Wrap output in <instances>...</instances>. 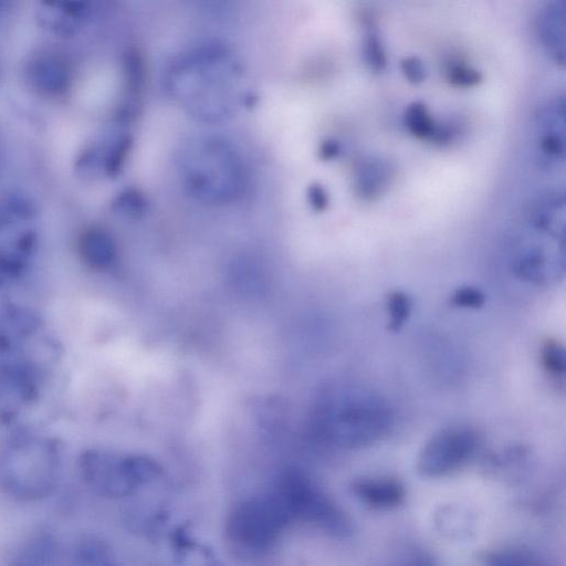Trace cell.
I'll return each instance as SVG.
<instances>
[{
    "instance_id": "obj_1",
    "label": "cell",
    "mask_w": 566,
    "mask_h": 566,
    "mask_svg": "<svg viewBox=\"0 0 566 566\" xmlns=\"http://www.w3.org/2000/svg\"><path fill=\"white\" fill-rule=\"evenodd\" d=\"M240 67L223 43H201L170 63L166 83L174 97L195 117L217 122L229 116L238 99Z\"/></svg>"
},
{
    "instance_id": "obj_2",
    "label": "cell",
    "mask_w": 566,
    "mask_h": 566,
    "mask_svg": "<svg viewBox=\"0 0 566 566\" xmlns=\"http://www.w3.org/2000/svg\"><path fill=\"white\" fill-rule=\"evenodd\" d=\"M62 465L57 438L22 428L0 449V490L18 502H40L56 490Z\"/></svg>"
},
{
    "instance_id": "obj_3",
    "label": "cell",
    "mask_w": 566,
    "mask_h": 566,
    "mask_svg": "<svg viewBox=\"0 0 566 566\" xmlns=\"http://www.w3.org/2000/svg\"><path fill=\"white\" fill-rule=\"evenodd\" d=\"M180 172L188 191L209 203L237 200L247 184L245 167L239 151L220 137L192 140L181 155Z\"/></svg>"
},
{
    "instance_id": "obj_4",
    "label": "cell",
    "mask_w": 566,
    "mask_h": 566,
    "mask_svg": "<svg viewBox=\"0 0 566 566\" xmlns=\"http://www.w3.org/2000/svg\"><path fill=\"white\" fill-rule=\"evenodd\" d=\"M392 423L389 403L364 388H348L329 398L322 417L323 436L342 448H361L384 437Z\"/></svg>"
},
{
    "instance_id": "obj_5",
    "label": "cell",
    "mask_w": 566,
    "mask_h": 566,
    "mask_svg": "<svg viewBox=\"0 0 566 566\" xmlns=\"http://www.w3.org/2000/svg\"><path fill=\"white\" fill-rule=\"evenodd\" d=\"M62 345L35 308L14 302L0 303V366H31L54 371Z\"/></svg>"
},
{
    "instance_id": "obj_6",
    "label": "cell",
    "mask_w": 566,
    "mask_h": 566,
    "mask_svg": "<svg viewBox=\"0 0 566 566\" xmlns=\"http://www.w3.org/2000/svg\"><path fill=\"white\" fill-rule=\"evenodd\" d=\"M36 208L25 196H0V291L24 277L35 259Z\"/></svg>"
},
{
    "instance_id": "obj_7",
    "label": "cell",
    "mask_w": 566,
    "mask_h": 566,
    "mask_svg": "<svg viewBox=\"0 0 566 566\" xmlns=\"http://www.w3.org/2000/svg\"><path fill=\"white\" fill-rule=\"evenodd\" d=\"M77 468L84 483L108 499L130 495L161 472L160 465L147 455L119 454L98 448L84 450Z\"/></svg>"
},
{
    "instance_id": "obj_8",
    "label": "cell",
    "mask_w": 566,
    "mask_h": 566,
    "mask_svg": "<svg viewBox=\"0 0 566 566\" xmlns=\"http://www.w3.org/2000/svg\"><path fill=\"white\" fill-rule=\"evenodd\" d=\"M291 522L287 511L272 490L235 505L227 521V536L238 552L258 556L273 547Z\"/></svg>"
},
{
    "instance_id": "obj_9",
    "label": "cell",
    "mask_w": 566,
    "mask_h": 566,
    "mask_svg": "<svg viewBox=\"0 0 566 566\" xmlns=\"http://www.w3.org/2000/svg\"><path fill=\"white\" fill-rule=\"evenodd\" d=\"M283 503L291 521L317 524L334 533L347 531L342 512L301 470H284L273 489Z\"/></svg>"
},
{
    "instance_id": "obj_10",
    "label": "cell",
    "mask_w": 566,
    "mask_h": 566,
    "mask_svg": "<svg viewBox=\"0 0 566 566\" xmlns=\"http://www.w3.org/2000/svg\"><path fill=\"white\" fill-rule=\"evenodd\" d=\"M53 375L30 366H0V424L25 420L43 401Z\"/></svg>"
},
{
    "instance_id": "obj_11",
    "label": "cell",
    "mask_w": 566,
    "mask_h": 566,
    "mask_svg": "<svg viewBox=\"0 0 566 566\" xmlns=\"http://www.w3.org/2000/svg\"><path fill=\"white\" fill-rule=\"evenodd\" d=\"M478 439L468 427H450L437 432L422 448L418 470L426 476H439L463 464L474 452Z\"/></svg>"
},
{
    "instance_id": "obj_12",
    "label": "cell",
    "mask_w": 566,
    "mask_h": 566,
    "mask_svg": "<svg viewBox=\"0 0 566 566\" xmlns=\"http://www.w3.org/2000/svg\"><path fill=\"white\" fill-rule=\"evenodd\" d=\"M27 85L41 96L65 97L73 83V69L67 56L57 49L41 48L29 54L23 64Z\"/></svg>"
},
{
    "instance_id": "obj_13",
    "label": "cell",
    "mask_w": 566,
    "mask_h": 566,
    "mask_svg": "<svg viewBox=\"0 0 566 566\" xmlns=\"http://www.w3.org/2000/svg\"><path fill=\"white\" fill-rule=\"evenodd\" d=\"M564 97L558 96L543 105L537 114L538 150L549 163L564 159Z\"/></svg>"
},
{
    "instance_id": "obj_14",
    "label": "cell",
    "mask_w": 566,
    "mask_h": 566,
    "mask_svg": "<svg viewBox=\"0 0 566 566\" xmlns=\"http://www.w3.org/2000/svg\"><path fill=\"white\" fill-rule=\"evenodd\" d=\"M57 552L54 533L45 527L35 528L18 543L4 566H54Z\"/></svg>"
},
{
    "instance_id": "obj_15",
    "label": "cell",
    "mask_w": 566,
    "mask_h": 566,
    "mask_svg": "<svg viewBox=\"0 0 566 566\" xmlns=\"http://www.w3.org/2000/svg\"><path fill=\"white\" fill-rule=\"evenodd\" d=\"M88 13L87 2H44L36 15L42 28L57 36L69 38L77 32Z\"/></svg>"
},
{
    "instance_id": "obj_16",
    "label": "cell",
    "mask_w": 566,
    "mask_h": 566,
    "mask_svg": "<svg viewBox=\"0 0 566 566\" xmlns=\"http://www.w3.org/2000/svg\"><path fill=\"white\" fill-rule=\"evenodd\" d=\"M77 252L80 259L88 269L105 271L115 263L117 247L107 230L98 226H92L81 232L77 240Z\"/></svg>"
},
{
    "instance_id": "obj_17",
    "label": "cell",
    "mask_w": 566,
    "mask_h": 566,
    "mask_svg": "<svg viewBox=\"0 0 566 566\" xmlns=\"http://www.w3.org/2000/svg\"><path fill=\"white\" fill-rule=\"evenodd\" d=\"M538 32L551 59L563 65L565 56L564 1L547 2L538 18Z\"/></svg>"
},
{
    "instance_id": "obj_18",
    "label": "cell",
    "mask_w": 566,
    "mask_h": 566,
    "mask_svg": "<svg viewBox=\"0 0 566 566\" xmlns=\"http://www.w3.org/2000/svg\"><path fill=\"white\" fill-rule=\"evenodd\" d=\"M353 491L364 503L378 509L399 505L405 499L403 486L390 478H368L354 483Z\"/></svg>"
},
{
    "instance_id": "obj_19",
    "label": "cell",
    "mask_w": 566,
    "mask_h": 566,
    "mask_svg": "<svg viewBox=\"0 0 566 566\" xmlns=\"http://www.w3.org/2000/svg\"><path fill=\"white\" fill-rule=\"evenodd\" d=\"M564 193L558 191H547L542 193L531 205L530 222L541 232L549 235L563 238L564 226L558 224V214L564 213Z\"/></svg>"
},
{
    "instance_id": "obj_20",
    "label": "cell",
    "mask_w": 566,
    "mask_h": 566,
    "mask_svg": "<svg viewBox=\"0 0 566 566\" xmlns=\"http://www.w3.org/2000/svg\"><path fill=\"white\" fill-rule=\"evenodd\" d=\"M70 566H118L111 546L97 535L86 534L75 543Z\"/></svg>"
},
{
    "instance_id": "obj_21",
    "label": "cell",
    "mask_w": 566,
    "mask_h": 566,
    "mask_svg": "<svg viewBox=\"0 0 566 566\" xmlns=\"http://www.w3.org/2000/svg\"><path fill=\"white\" fill-rule=\"evenodd\" d=\"M390 171L380 159H367L360 164L355 176V191L366 200L375 199L386 188Z\"/></svg>"
},
{
    "instance_id": "obj_22",
    "label": "cell",
    "mask_w": 566,
    "mask_h": 566,
    "mask_svg": "<svg viewBox=\"0 0 566 566\" xmlns=\"http://www.w3.org/2000/svg\"><path fill=\"white\" fill-rule=\"evenodd\" d=\"M514 269L518 277L539 283L546 279V254L539 248H532L518 256L515 261Z\"/></svg>"
},
{
    "instance_id": "obj_23",
    "label": "cell",
    "mask_w": 566,
    "mask_h": 566,
    "mask_svg": "<svg viewBox=\"0 0 566 566\" xmlns=\"http://www.w3.org/2000/svg\"><path fill=\"white\" fill-rule=\"evenodd\" d=\"M407 129L418 138L431 139L437 124L422 102L409 104L403 114Z\"/></svg>"
},
{
    "instance_id": "obj_24",
    "label": "cell",
    "mask_w": 566,
    "mask_h": 566,
    "mask_svg": "<svg viewBox=\"0 0 566 566\" xmlns=\"http://www.w3.org/2000/svg\"><path fill=\"white\" fill-rule=\"evenodd\" d=\"M488 566H546L537 556L522 548H504L491 553Z\"/></svg>"
},
{
    "instance_id": "obj_25",
    "label": "cell",
    "mask_w": 566,
    "mask_h": 566,
    "mask_svg": "<svg viewBox=\"0 0 566 566\" xmlns=\"http://www.w3.org/2000/svg\"><path fill=\"white\" fill-rule=\"evenodd\" d=\"M386 307L389 316L388 329L398 332L410 315L411 301L406 293L395 291L388 295Z\"/></svg>"
},
{
    "instance_id": "obj_26",
    "label": "cell",
    "mask_w": 566,
    "mask_h": 566,
    "mask_svg": "<svg viewBox=\"0 0 566 566\" xmlns=\"http://www.w3.org/2000/svg\"><path fill=\"white\" fill-rule=\"evenodd\" d=\"M541 361L545 371L554 378H563L565 375V352L562 344L554 339H547L541 348Z\"/></svg>"
},
{
    "instance_id": "obj_27",
    "label": "cell",
    "mask_w": 566,
    "mask_h": 566,
    "mask_svg": "<svg viewBox=\"0 0 566 566\" xmlns=\"http://www.w3.org/2000/svg\"><path fill=\"white\" fill-rule=\"evenodd\" d=\"M364 56L367 65L375 72H380L386 67L387 57L379 39L374 29H369L364 42Z\"/></svg>"
},
{
    "instance_id": "obj_28",
    "label": "cell",
    "mask_w": 566,
    "mask_h": 566,
    "mask_svg": "<svg viewBox=\"0 0 566 566\" xmlns=\"http://www.w3.org/2000/svg\"><path fill=\"white\" fill-rule=\"evenodd\" d=\"M146 201L136 190H126L117 196L113 202L115 211L130 217L139 216L144 212Z\"/></svg>"
},
{
    "instance_id": "obj_29",
    "label": "cell",
    "mask_w": 566,
    "mask_h": 566,
    "mask_svg": "<svg viewBox=\"0 0 566 566\" xmlns=\"http://www.w3.org/2000/svg\"><path fill=\"white\" fill-rule=\"evenodd\" d=\"M451 303L461 308H479L485 302L483 292L474 286H461L451 295Z\"/></svg>"
},
{
    "instance_id": "obj_30",
    "label": "cell",
    "mask_w": 566,
    "mask_h": 566,
    "mask_svg": "<svg viewBox=\"0 0 566 566\" xmlns=\"http://www.w3.org/2000/svg\"><path fill=\"white\" fill-rule=\"evenodd\" d=\"M448 80L453 85L469 87L479 84L482 80V74L474 67L455 64L449 69Z\"/></svg>"
},
{
    "instance_id": "obj_31",
    "label": "cell",
    "mask_w": 566,
    "mask_h": 566,
    "mask_svg": "<svg viewBox=\"0 0 566 566\" xmlns=\"http://www.w3.org/2000/svg\"><path fill=\"white\" fill-rule=\"evenodd\" d=\"M400 67L406 78L413 84L422 82L426 77L423 63L418 56L403 57Z\"/></svg>"
},
{
    "instance_id": "obj_32",
    "label": "cell",
    "mask_w": 566,
    "mask_h": 566,
    "mask_svg": "<svg viewBox=\"0 0 566 566\" xmlns=\"http://www.w3.org/2000/svg\"><path fill=\"white\" fill-rule=\"evenodd\" d=\"M308 199L313 208L317 211L324 210L328 203L327 193L318 184H314L308 188Z\"/></svg>"
},
{
    "instance_id": "obj_33",
    "label": "cell",
    "mask_w": 566,
    "mask_h": 566,
    "mask_svg": "<svg viewBox=\"0 0 566 566\" xmlns=\"http://www.w3.org/2000/svg\"><path fill=\"white\" fill-rule=\"evenodd\" d=\"M340 150L339 144L335 139H326L319 148V156L324 160L333 159Z\"/></svg>"
},
{
    "instance_id": "obj_34",
    "label": "cell",
    "mask_w": 566,
    "mask_h": 566,
    "mask_svg": "<svg viewBox=\"0 0 566 566\" xmlns=\"http://www.w3.org/2000/svg\"><path fill=\"white\" fill-rule=\"evenodd\" d=\"M8 2L0 1V17L6 12Z\"/></svg>"
}]
</instances>
